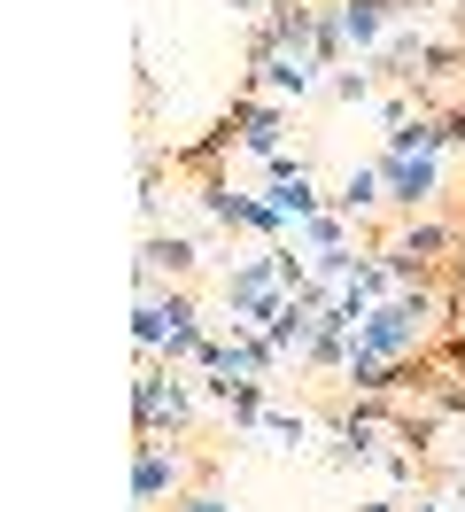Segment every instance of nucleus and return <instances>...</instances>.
Instances as JSON below:
<instances>
[{"mask_svg": "<svg viewBox=\"0 0 465 512\" xmlns=\"http://www.w3.org/2000/svg\"><path fill=\"white\" fill-rule=\"evenodd\" d=\"M233 156H241V125H233V109H225V117H210L194 140H179V148H171V171L202 179V171H225Z\"/></svg>", "mask_w": 465, "mask_h": 512, "instance_id": "11", "label": "nucleus"}, {"mask_svg": "<svg viewBox=\"0 0 465 512\" xmlns=\"http://www.w3.org/2000/svg\"><path fill=\"white\" fill-rule=\"evenodd\" d=\"M225 109H233V125H241V156L272 163L279 148H287V101H264V94H233Z\"/></svg>", "mask_w": 465, "mask_h": 512, "instance_id": "10", "label": "nucleus"}, {"mask_svg": "<svg viewBox=\"0 0 465 512\" xmlns=\"http://www.w3.org/2000/svg\"><path fill=\"white\" fill-rule=\"evenodd\" d=\"M202 388L186 381V365H140L132 373V435H171L186 443L194 427H202Z\"/></svg>", "mask_w": 465, "mask_h": 512, "instance_id": "3", "label": "nucleus"}, {"mask_svg": "<svg viewBox=\"0 0 465 512\" xmlns=\"http://www.w3.org/2000/svg\"><path fill=\"white\" fill-rule=\"evenodd\" d=\"M372 249L388 256L396 280H442L450 256L465 249V218L458 210H427V218H388L372 233Z\"/></svg>", "mask_w": 465, "mask_h": 512, "instance_id": "2", "label": "nucleus"}, {"mask_svg": "<svg viewBox=\"0 0 465 512\" xmlns=\"http://www.w3.org/2000/svg\"><path fill=\"white\" fill-rule=\"evenodd\" d=\"M132 350L140 365H202L210 350V326H202V295L194 288H148L140 311H132Z\"/></svg>", "mask_w": 465, "mask_h": 512, "instance_id": "1", "label": "nucleus"}, {"mask_svg": "<svg viewBox=\"0 0 465 512\" xmlns=\"http://www.w3.org/2000/svg\"><path fill=\"white\" fill-rule=\"evenodd\" d=\"M217 295H225V326H233V334H264V326L279 319V303H287L279 256L272 249L233 256V264H225V280H217Z\"/></svg>", "mask_w": 465, "mask_h": 512, "instance_id": "5", "label": "nucleus"}, {"mask_svg": "<svg viewBox=\"0 0 465 512\" xmlns=\"http://www.w3.org/2000/svg\"><path fill=\"white\" fill-rule=\"evenodd\" d=\"M163 512H233V505H225V489H217V481H194V489H186V497H171Z\"/></svg>", "mask_w": 465, "mask_h": 512, "instance_id": "15", "label": "nucleus"}, {"mask_svg": "<svg viewBox=\"0 0 465 512\" xmlns=\"http://www.w3.org/2000/svg\"><path fill=\"white\" fill-rule=\"evenodd\" d=\"M264 435H272V450H310V435H318V419L310 412H264Z\"/></svg>", "mask_w": 465, "mask_h": 512, "instance_id": "14", "label": "nucleus"}, {"mask_svg": "<svg viewBox=\"0 0 465 512\" xmlns=\"http://www.w3.org/2000/svg\"><path fill=\"white\" fill-rule=\"evenodd\" d=\"M326 78L334 70L318 63L310 47H279V55H264V63H241V94H264V101H310V94H326Z\"/></svg>", "mask_w": 465, "mask_h": 512, "instance_id": "7", "label": "nucleus"}, {"mask_svg": "<svg viewBox=\"0 0 465 512\" xmlns=\"http://www.w3.org/2000/svg\"><path fill=\"white\" fill-rule=\"evenodd\" d=\"M287 241H295V249H303V256H326V249H349V218H341L334 202H326V210H318V218H303V225H295V233H287Z\"/></svg>", "mask_w": 465, "mask_h": 512, "instance_id": "12", "label": "nucleus"}, {"mask_svg": "<svg viewBox=\"0 0 465 512\" xmlns=\"http://www.w3.org/2000/svg\"><path fill=\"white\" fill-rule=\"evenodd\" d=\"M458 505V497H434V489H419V497H411V512H450Z\"/></svg>", "mask_w": 465, "mask_h": 512, "instance_id": "16", "label": "nucleus"}, {"mask_svg": "<svg viewBox=\"0 0 465 512\" xmlns=\"http://www.w3.org/2000/svg\"><path fill=\"white\" fill-rule=\"evenodd\" d=\"M140 295L148 288H194V272H202V241L194 233H171V225H155L148 241H140Z\"/></svg>", "mask_w": 465, "mask_h": 512, "instance_id": "8", "label": "nucleus"}, {"mask_svg": "<svg viewBox=\"0 0 465 512\" xmlns=\"http://www.w3.org/2000/svg\"><path fill=\"white\" fill-rule=\"evenodd\" d=\"M334 210H341L349 225H372V233L388 225V171H380V156L349 163V171L334 179Z\"/></svg>", "mask_w": 465, "mask_h": 512, "instance_id": "9", "label": "nucleus"}, {"mask_svg": "<svg viewBox=\"0 0 465 512\" xmlns=\"http://www.w3.org/2000/svg\"><path fill=\"white\" fill-rule=\"evenodd\" d=\"M388 171V218H427L450 202V156L434 148V156H380Z\"/></svg>", "mask_w": 465, "mask_h": 512, "instance_id": "6", "label": "nucleus"}, {"mask_svg": "<svg viewBox=\"0 0 465 512\" xmlns=\"http://www.w3.org/2000/svg\"><path fill=\"white\" fill-rule=\"evenodd\" d=\"M194 481H217V458H194L171 435H132V505L163 512L171 497H186Z\"/></svg>", "mask_w": 465, "mask_h": 512, "instance_id": "4", "label": "nucleus"}, {"mask_svg": "<svg viewBox=\"0 0 465 512\" xmlns=\"http://www.w3.org/2000/svg\"><path fill=\"white\" fill-rule=\"evenodd\" d=\"M450 32H458V39H465V0H458V8H450Z\"/></svg>", "mask_w": 465, "mask_h": 512, "instance_id": "18", "label": "nucleus"}, {"mask_svg": "<svg viewBox=\"0 0 465 512\" xmlns=\"http://www.w3.org/2000/svg\"><path fill=\"white\" fill-rule=\"evenodd\" d=\"M225 8H233V16H248V24L264 16V0H225Z\"/></svg>", "mask_w": 465, "mask_h": 512, "instance_id": "17", "label": "nucleus"}, {"mask_svg": "<svg viewBox=\"0 0 465 512\" xmlns=\"http://www.w3.org/2000/svg\"><path fill=\"white\" fill-rule=\"evenodd\" d=\"M380 86H388V78H380L372 63H341L334 78H326V94H334L341 109H365V101H380Z\"/></svg>", "mask_w": 465, "mask_h": 512, "instance_id": "13", "label": "nucleus"}]
</instances>
